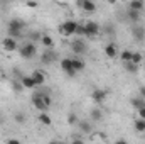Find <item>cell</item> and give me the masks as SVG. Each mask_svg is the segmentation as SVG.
<instances>
[{
	"mask_svg": "<svg viewBox=\"0 0 145 144\" xmlns=\"http://www.w3.org/2000/svg\"><path fill=\"white\" fill-rule=\"evenodd\" d=\"M69 48H71V51L76 54V56H81V54H84L86 51H88V46H86V42H84V39H72L71 42H69Z\"/></svg>",
	"mask_w": 145,
	"mask_h": 144,
	"instance_id": "5",
	"label": "cell"
},
{
	"mask_svg": "<svg viewBox=\"0 0 145 144\" xmlns=\"http://www.w3.org/2000/svg\"><path fill=\"white\" fill-rule=\"evenodd\" d=\"M142 68H144V71H145V63H144V65H142Z\"/></svg>",
	"mask_w": 145,
	"mask_h": 144,
	"instance_id": "41",
	"label": "cell"
},
{
	"mask_svg": "<svg viewBox=\"0 0 145 144\" xmlns=\"http://www.w3.org/2000/svg\"><path fill=\"white\" fill-rule=\"evenodd\" d=\"M31 76H32V80L36 81L37 88H39V87H42V85L46 83V80H47V75H46V73L42 71V70H34Z\"/></svg>",
	"mask_w": 145,
	"mask_h": 144,
	"instance_id": "14",
	"label": "cell"
},
{
	"mask_svg": "<svg viewBox=\"0 0 145 144\" xmlns=\"http://www.w3.org/2000/svg\"><path fill=\"white\" fill-rule=\"evenodd\" d=\"M140 17H142V14H138V12H135V10L127 9V20H128V22H132L133 26H137V24L140 22Z\"/></svg>",
	"mask_w": 145,
	"mask_h": 144,
	"instance_id": "18",
	"label": "cell"
},
{
	"mask_svg": "<svg viewBox=\"0 0 145 144\" xmlns=\"http://www.w3.org/2000/svg\"><path fill=\"white\" fill-rule=\"evenodd\" d=\"M123 68L127 70V73H132V75H135V73H138V70H140L142 66H137V65H133V63L130 61V63H123Z\"/></svg>",
	"mask_w": 145,
	"mask_h": 144,
	"instance_id": "27",
	"label": "cell"
},
{
	"mask_svg": "<svg viewBox=\"0 0 145 144\" xmlns=\"http://www.w3.org/2000/svg\"><path fill=\"white\" fill-rule=\"evenodd\" d=\"M25 20L24 19H20V17H12L8 22H7V32H8V37H12V39H19V37L22 36V32H24V29H25Z\"/></svg>",
	"mask_w": 145,
	"mask_h": 144,
	"instance_id": "1",
	"label": "cell"
},
{
	"mask_svg": "<svg viewBox=\"0 0 145 144\" xmlns=\"http://www.w3.org/2000/svg\"><path fill=\"white\" fill-rule=\"evenodd\" d=\"M71 144H84V141H83V139H79V137H74V139L71 141Z\"/></svg>",
	"mask_w": 145,
	"mask_h": 144,
	"instance_id": "36",
	"label": "cell"
},
{
	"mask_svg": "<svg viewBox=\"0 0 145 144\" xmlns=\"http://www.w3.org/2000/svg\"><path fill=\"white\" fill-rule=\"evenodd\" d=\"M37 5H39L37 2H25V7H29V9H36Z\"/></svg>",
	"mask_w": 145,
	"mask_h": 144,
	"instance_id": "33",
	"label": "cell"
},
{
	"mask_svg": "<svg viewBox=\"0 0 145 144\" xmlns=\"http://www.w3.org/2000/svg\"><path fill=\"white\" fill-rule=\"evenodd\" d=\"M57 61V53L54 51V49H44L42 51V54H40V63L42 65H52V63H56Z\"/></svg>",
	"mask_w": 145,
	"mask_h": 144,
	"instance_id": "6",
	"label": "cell"
},
{
	"mask_svg": "<svg viewBox=\"0 0 145 144\" xmlns=\"http://www.w3.org/2000/svg\"><path fill=\"white\" fill-rule=\"evenodd\" d=\"M7 144H22L19 139H14V137H10V139H7Z\"/></svg>",
	"mask_w": 145,
	"mask_h": 144,
	"instance_id": "34",
	"label": "cell"
},
{
	"mask_svg": "<svg viewBox=\"0 0 145 144\" xmlns=\"http://www.w3.org/2000/svg\"><path fill=\"white\" fill-rule=\"evenodd\" d=\"M132 56H133V51H130V49H123L118 54V58L121 59V63H130L132 61Z\"/></svg>",
	"mask_w": 145,
	"mask_h": 144,
	"instance_id": "25",
	"label": "cell"
},
{
	"mask_svg": "<svg viewBox=\"0 0 145 144\" xmlns=\"http://www.w3.org/2000/svg\"><path fill=\"white\" fill-rule=\"evenodd\" d=\"M138 95H140L142 98H145V85H142V87H140V92H138Z\"/></svg>",
	"mask_w": 145,
	"mask_h": 144,
	"instance_id": "37",
	"label": "cell"
},
{
	"mask_svg": "<svg viewBox=\"0 0 145 144\" xmlns=\"http://www.w3.org/2000/svg\"><path fill=\"white\" fill-rule=\"evenodd\" d=\"M66 122H68L69 126H78V124H79V117H78V114H76V112H69Z\"/></svg>",
	"mask_w": 145,
	"mask_h": 144,
	"instance_id": "29",
	"label": "cell"
},
{
	"mask_svg": "<svg viewBox=\"0 0 145 144\" xmlns=\"http://www.w3.org/2000/svg\"><path fill=\"white\" fill-rule=\"evenodd\" d=\"M138 112V119H144L145 120V108H140V110H137Z\"/></svg>",
	"mask_w": 145,
	"mask_h": 144,
	"instance_id": "35",
	"label": "cell"
},
{
	"mask_svg": "<svg viewBox=\"0 0 145 144\" xmlns=\"http://www.w3.org/2000/svg\"><path fill=\"white\" fill-rule=\"evenodd\" d=\"M78 129H79L83 134H91V132H93V124H91V122H86V120H79Z\"/></svg>",
	"mask_w": 145,
	"mask_h": 144,
	"instance_id": "21",
	"label": "cell"
},
{
	"mask_svg": "<svg viewBox=\"0 0 145 144\" xmlns=\"http://www.w3.org/2000/svg\"><path fill=\"white\" fill-rule=\"evenodd\" d=\"M142 61H144V54L140 51H133V56H132V63L137 65V66H142Z\"/></svg>",
	"mask_w": 145,
	"mask_h": 144,
	"instance_id": "26",
	"label": "cell"
},
{
	"mask_svg": "<svg viewBox=\"0 0 145 144\" xmlns=\"http://www.w3.org/2000/svg\"><path fill=\"white\" fill-rule=\"evenodd\" d=\"M76 5H78V7H81L86 14H91V12H95V10H96V3H95V2H91V0H78V2H76Z\"/></svg>",
	"mask_w": 145,
	"mask_h": 144,
	"instance_id": "12",
	"label": "cell"
},
{
	"mask_svg": "<svg viewBox=\"0 0 145 144\" xmlns=\"http://www.w3.org/2000/svg\"><path fill=\"white\" fill-rule=\"evenodd\" d=\"M106 95H108V92H106L105 88H95V90L91 92V100L100 105V104H103V102L106 100Z\"/></svg>",
	"mask_w": 145,
	"mask_h": 144,
	"instance_id": "9",
	"label": "cell"
},
{
	"mask_svg": "<svg viewBox=\"0 0 145 144\" xmlns=\"http://www.w3.org/2000/svg\"><path fill=\"white\" fill-rule=\"evenodd\" d=\"M132 37H133L135 42L144 44L145 42V27L144 26H140V24L133 26V27H132Z\"/></svg>",
	"mask_w": 145,
	"mask_h": 144,
	"instance_id": "7",
	"label": "cell"
},
{
	"mask_svg": "<svg viewBox=\"0 0 145 144\" xmlns=\"http://www.w3.org/2000/svg\"><path fill=\"white\" fill-rule=\"evenodd\" d=\"M133 129H135L137 132L144 134V132H145V120H144V119H137V120L133 122Z\"/></svg>",
	"mask_w": 145,
	"mask_h": 144,
	"instance_id": "28",
	"label": "cell"
},
{
	"mask_svg": "<svg viewBox=\"0 0 145 144\" xmlns=\"http://www.w3.org/2000/svg\"><path fill=\"white\" fill-rule=\"evenodd\" d=\"M89 119H91V122H100V120L103 119V110H101L100 107L91 108V112H89Z\"/></svg>",
	"mask_w": 145,
	"mask_h": 144,
	"instance_id": "20",
	"label": "cell"
},
{
	"mask_svg": "<svg viewBox=\"0 0 145 144\" xmlns=\"http://www.w3.org/2000/svg\"><path fill=\"white\" fill-rule=\"evenodd\" d=\"M19 54H20V58L22 59H32V58H36L37 54V48L34 42H24L20 48H19Z\"/></svg>",
	"mask_w": 145,
	"mask_h": 144,
	"instance_id": "2",
	"label": "cell"
},
{
	"mask_svg": "<svg viewBox=\"0 0 145 144\" xmlns=\"http://www.w3.org/2000/svg\"><path fill=\"white\" fill-rule=\"evenodd\" d=\"M14 122H15V124H19V126H24V124L27 122V115H25L22 110H19V112H15V114H14Z\"/></svg>",
	"mask_w": 145,
	"mask_h": 144,
	"instance_id": "24",
	"label": "cell"
},
{
	"mask_svg": "<svg viewBox=\"0 0 145 144\" xmlns=\"http://www.w3.org/2000/svg\"><path fill=\"white\" fill-rule=\"evenodd\" d=\"M59 68H61V70H63V73H64V75H68V76H76V75H78V73L74 71V70H72V63H71V58H63V59H61V61H59Z\"/></svg>",
	"mask_w": 145,
	"mask_h": 144,
	"instance_id": "8",
	"label": "cell"
},
{
	"mask_svg": "<svg viewBox=\"0 0 145 144\" xmlns=\"http://www.w3.org/2000/svg\"><path fill=\"white\" fill-rule=\"evenodd\" d=\"M127 9H130V10H135V12L142 14V12L145 10V2H144V0H132V2H128Z\"/></svg>",
	"mask_w": 145,
	"mask_h": 144,
	"instance_id": "17",
	"label": "cell"
},
{
	"mask_svg": "<svg viewBox=\"0 0 145 144\" xmlns=\"http://www.w3.org/2000/svg\"><path fill=\"white\" fill-rule=\"evenodd\" d=\"M20 85L25 88V90H36L37 88V85H36V81L32 80V76L31 75H24V76H20Z\"/></svg>",
	"mask_w": 145,
	"mask_h": 144,
	"instance_id": "13",
	"label": "cell"
},
{
	"mask_svg": "<svg viewBox=\"0 0 145 144\" xmlns=\"http://www.w3.org/2000/svg\"><path fill=\"white\" fill-rule=\"evenodd\" d=\"M22 88H24V87L20 85V81H19V80H15V81H12V90H14L15 93H19V92H20Z\"/></svg>",
	"mask_w": 145,
	"mask_h": 144,
	"instance_id": "31",
	"label": "cell"
},
{
	"mask_svg": "<svg viewBox=\"0 0 145 144\" xmlns=\"http://www.w3.org/2000/svg\"><path fill=\"white\" fill-rule=\"evenodd\" d=\"M2 49L7 51V53H14V51L19 49V42L15 39H12V37H5L2 41Z\"/></svg>",
	"mask_w": 145,
	"mask_h": 144,
	"instance_id": "11",
	"label": "cell"
},
{
	"mask_svg": "<svg viewBox=\"0 0 145 144\" xmlns=\"http://www.w3.org/2000/svg\"><path fill=\"white\" fill-rule=\"evenodd\" d=\"M39 122L42 124V126H46V127H49L51 124H52V119H51V115L47 114V112H39Z\"/></svg>",
	"mask_w": 145,
	"mask_h": 144,
	"instance_id": "23",
	"label": "cell"
},
{
	"mask_svg": "<svg viewBox=\"0 0 145 144\" xmlns=\"http://www.w3.org/2000/svg\"><path fill=\"white\" fill-rule=\"evenodd\" d=\"M105 54H106L108 59H115V58H118L120 51H118V48H116L115 42H108V44L105 46Z\"/></svg>",
	"mask_w": 145,
	"mask_h": 144,
	"instance_id": "15",
	"label": "cell"
},
{
	"mask_svg": "<svg viewBox=\"0 0 145 144\" xmlns=\"http://www.w3.org/2000/svg\"><path fill=\"white\" fill-rule=\"evenodd\" d=\"M31 102H32V105H34V107L39 110V112H47V108H49L47 105H46V102L42 100V97H40L37 92H34V93H32V98H31Z\"/></svg>",
	"mask_w": 145,
	"mask_h": 144,
	"instance_id": "10",
	"label": "cell"
},
{
	"mask_svg": "<svg viewBox=\"0 0 145 144\" xmlns=\"http://www.w3.org/2000/svg\"><path fill=\"white\" fill-rule=\"evenodd\" d=\"M49 144H63V143H61V141H51Z\"/></svg>",
	"mask_w": 145,
	"mask_h": 144,
	"instance_id": "39",
	"label": "cell"
},
{
	"mask_svg": "<svg viewBox=\"0 0 145 144\" xmlns=\"http://www.w3.org/2000/svg\"><path fill=\"white\" fill-rule=\"evenodd\" d=\"M40 37H42V32H39V31H34V32H31V36H29V39H31V42H40Z\"/></svg>",
	"mask_w": 145,
	"mask_h": 144,
	"instance_id": "30",
	"label": "cell"
},
{
	"mask_svg": "<svg viewBox=\"0 0 145 144\" xmlns=\"http://www.w3.org/2000/svg\"><path fill=\"white\" fill-rule=\"evenodd\" d=\"M71 63H72V70H74L76 73L84 71V68H86L84 59H81L79 56H72V58H71Z\"/></svg>",
	"mask_w": 145,
	"mask_h": 144,
	"instance_id": "16",
	"label": "cell"
},
{
	"mask_svg": "<svg viewBox=\"0 0 145 144\" xmlns=\"http://www.w3.org/2000/svg\"><path fill=\"white\" fill-rule=\"evenodd\" d=\"M84 37H96L100 32H101V26L98 24V22H95V20H86L84 24Z\"/></svg>",
	"mask_w": 145,
	"mask_h": 144,
	"instance_id": "3",
	"label": "cell"
},
{
	"mask_svg": "<svg viewBox=\"0 0 145 144\" xmlns=\"http://www.w3.org/2000/svg\"><path fill=\"white\" fill-rule=\"evenodd\" d=\"M78 24L79 22H76V20H64L61 26H59V32L63 34V36H72V34H76V29H78Z\"/></svg>",
	"mask_w": 145,
	"mask_h": 144,
	"instance_id": "4",
	"label": "cell"
},
{
	"mask_svg": "<svg viewBox=\"0 0 145 144\" xmlns=\"http://www.w3.org/2000/svg\"><path fill=\"white\" fill-rule=\"evenodd\" d=\"M40 44L44 46V49H52V46H54V37L51 36V34H42Z\"/></svg>",
	"mask_w": 145,
	"mask_h": 144,
	"instance_id": "19",
	"label": "cell"
},
{
	"mask_svg": "<svg viewBox=\"0 0 145 144\" xmlns=\"http://www.w3.org/2000/svg\"><path fill=\"white\" fill-rule=\"evenodd\" d=\"M115 144H128V143H127L125 139H118V141H116V143H115Z\"/></svg>",
	"mask_w": 145,
	"mask_h": 144,
	"instance_id": "38",
	"label": "cell"
},
{
	"mask_svg": "<svg viewBox=\"0 0 145 144\" xmlns=\"http://www.w3.org/2000/svg\"><path fill=\"white\" fill-rule=\"evenodd\" d=\"M2 124H3V117L0 115V127H2Z\"/></svg>",
	"mask_w": 145,
	"mask_h": 144,
	"instance_id": "40",
	"label": "cell"
},
{
	"mask_svg": "<svg viewBox=\"0 0 145 144\" xmlns=\"http://www.w3.org/2000/svg\"><path fill=\"white\" fill-rule=\"evenodd\" d=\"M130 104H132V107L135 110H140V108H145V98H142L140 95H137V97H133L130 100Z\"/></svg>",
	"mask_w": 145,
	"mask_h": 144,
	"instance_id": "22",
	"label": "cell"
},
{
	"mask_svg": "<svg viewBox=\"0 0 145 144\" xmlns=\"http://www.w3.org/2000/svg\"><path fill=\"white\" fill-rule=\"evenodd\" d=\"M76 34H78V36H84V26H83V24H78Z\"/></svg>",
	"mask_w": 145,
	"mask_h": 144,
	"instance_id": "32",
	"label": "cell"
}]
</instances>
